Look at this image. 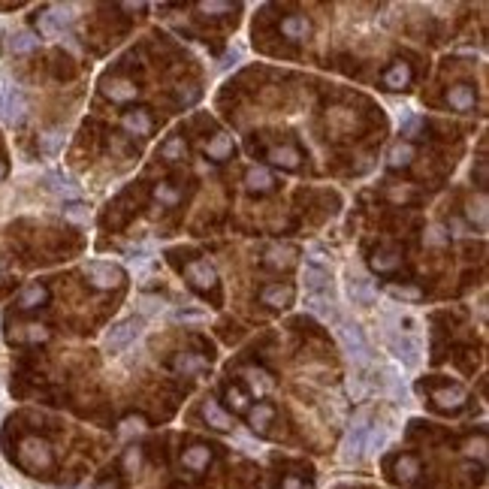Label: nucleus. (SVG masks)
Here are the masks:
<instances>
[{
  "mask_svg": "<svg viewBox=\"0 0 489 489\" xmlns=\"http://www.w3.org/2000/svg\"><path fill=\"white\" fill-rule=\"evenodd\" d=\"M139 333H142V317H124V320H118L115 326L106 333V338H103V344H106V351L109 353H118V351H124L133 338H139Z\"/></svg>",
  "mask_w": 489,
  "mask_h": 489,
  "instance_id": "f257e3e1",
  "label": "nucleus"
},
{
  "mask_svg": "<svg viewBox=\"0 0 489 489\" xmlns=\"http://www.w3.org/2000/svg\"><path fill=\"white\" fill-rule=\"evenodd\" d=\"M338 338H342L344 351L360 362H369V342H366V333L360 329V323H347V320H338Z\"/></svg>",
  "mask_w": 489,
  "mask_h": 489,
  "instance_id": "f03ea898",
  "label": "nucleus"
},
{
  "mask_svg": "<svg viewBox=\"0 0 489 489\" xmlns=\"http://www.w3.org/2000/svg\"><path fill=\"white\" fill-rule=\"evenodd\" d=\"M85 275L94 287L109 290V287H118L124 281V269L115 266V263H106V260H91V263H85Z\"/></svg>",
  "mask_w": 489,
  "mask_h": 489,
  "instance_id": "7ed1b4c3",
  "label": "nucleus"
},
{
  "mask_svg": "<svg viewBox=\"0 0 489 489\" xmlns=\"http://www.w3.org/2000/svg\"><path fill=\"white\" fill-rule=\"evenodd\" d=\"M366 420H369V414L366 411H360L356 414V423H353V429L347 432L344 438V444H342V456H344V462H351V459H360L362 450H366V435H369V429H366Z\"/></svg>",
  "mask_w": 489,
  "mask_h": 489,
  "instance_id": "20e7f679",
  "label": "nucleus"
},
{
  "mask_svg": "<svg viewBox=\"0 0 489 489\" xmlns=\"http://www.w3.org/2000/svg\"><path fill=\"white\" fill-rule=\"evenodd\" d=\"M70 24H73L70 6H52V10H46L39 15V30H43L46 37H64V30H67Z\"/></svg>",
  "mask_w": 489,
  "mask_h": 489,
  "instance_id": "39448f33",
  "label": "nucleus"
},
{
  "mask_svg": "<svg viewBox=\"0 0 489 489\" xmlns=\"http://www.w3.org/2000/svg\"><path fill=\"white\" fill-rule=\"evenodd\" d=\"M21 459L28 468H48L52 465V447L46 441H39V438H28V441H21Z\"/></svg>",
  "mask_w": 489,
  "mask_h": 489,
  "instance_id": "423d86ee",
  "label": "nucleus"
},
{
  "mask_svg": "<svg viewBox=\"0 0 489 489\" xmlns=\"http://www.w3.org/2000/svg\"><path fill=\"white\" fill-rule=\"evenodd\" d=\"M24 112H28V100H24L21 91H6L3 97H0V118L6 124H21L24 121Z\"/></svg>",
  "mask_w": 489,
  "mask_h": 489,
  "instance_id": "0eeeda50",
  "label": "nucleus"
},
{
  "mask_svg": "<svg viewBox=\"0 0 489 489\" xmlns=\"http://www.w3.org/2000/svg\"><path fill=\"white\" fill-rule=\"evenodd\" d=\"M185 278L200 290H212L214 284H218V272H214V266L209 260H190L185 266Z\"/></svg>",
  "mask_w": 489,
  "mask_h": 489,
  "instance_id": "6e6552de",
  "label": "nucleus"
},
{
  "mask_svg": "<svg viewBox=\"0 0 489 489\" xmlns=\"http://www.w3.org/2000/svg\"><path fill=\"white\" fill-rule=\"evenodd\" d=\"M389 351L402 362V366H417L420 362V344L408 335H393L389 338Z\"/></svg>",
  "mask_w": 489,
  "mask_h": 489,
  "instance_id": "1a4fd4ad",
  "label": "nucleus"
},
{
  "mask_svg": "<svg viewBox=\"0 0 489 489\" xmlns=\"http://www.w3.org/2000/svg\"><path fill=\"white\" fill-rule=\"evenodd\" d=\"M103 94L112 103H133L139 97V88L130 79H106L103 82Z\"/></svg>",
  "mask_w": 489,
  "mask_h": 489,
  "instance_id": "9d476101",
  "label": "nucleus"
},
{
  "mask_svg": "<svg viewBox=\"0 0 489 489\" xmlns=\"http://www.w3.org/2000/svg\"><path fill=\"white\" fill-rule=\"evenodd\" d=\"M281 37L290 43H305L311 37V21L305 15H287V19H281Z\"/></svg>",
  "mask_w": 489,
  "mask_h": 489,
  "instance_id": "9b49d317",
  "label": "nucleus"
},
{
  "mask_svg": "<svg viewBox=\"0 0 489 489\" xmlns=\"http://www.w3.org/2000/svg\"><path fill=\"white\" fill-rule=\"evenodd\" d=\"M465 399H468V393H465V387H459V384L432 389V402L438 405V408H444V411L462 408V405H465Z\"/></svg>",
  "mask_w": 489,
  "mask_h": 489,
  "instance_id": "f8f14e48",
  "label": "nucleus"
},
{
  "mask_svg": "<svg viewBox=\"0 0 489 489\" xmlns=\"http://www.w3.org/2000/svg\"><path fill=\"white\" fill-rule=\"evenodd\" d=\"M124 130L127 133H133V136H148L151 133V127H154V121H151V115H148V109H130V112H124Z\"/></svg>",
  "mask_w": 489,
  "mask_h": 489,
  "instance_id": "ddd939ff",
  "label": "nucleus"
},
{
  "mask_svg": "<svg viewBox=\"0 0 489 489\" xmlns=\"http://www.w3.org/2000/svg\"><path fill=\"white\" fill-rule=\"evenodd\" d=\"M236 151V145H233V136L230 133H218V136H212L209 142H205V157L214 163H223V160H230Z\"/></svg>",
  "mask_w": 489,
  "mask_h": 489,
  "instance_id": "4468645a",
  "label": "nucleus"
},
{
  "mask_svg": "<svg viewBox=\"0 0 489 489\" xmlns=\"http://www.w3.org/2000/svg\"><path fill=\"white\" fill-rule=\"evenodd\" d=\"M293 260H296L293 245H269L266 254H263V263L269 269H287V266H293Z\"/></svg>",
  "mask_w": 489,
  "mask_h": 489,
  "instance_id": "2eb2a0df",
  "label": "nucleus"
},
{
  "mask_svg": "<svg viewBox=\"0 0 489 489\" xmlns=\"http://www.w3.org/2000/svg\"><path fill=\"white\" fill-rule=\"evenodd\" d=\"M209 462H212V450L205 444H194L181 453V465H185L187 471H196V474L209 468Z\"/></svg>",
  "mask_w": 489,
  "mask_h": 489,
  "instance_id": "dca6fc26",
  "label": "nucleus"
},
{
  "mask_svg": "<svg viewBox=\"0 0 489 489\" xmlns=\"http://www.w3.org/2000/svg\"><path fill=\"white\" fill-rule=\"evenodd\" d=\"M371 269L375 272H393V269H399V263H402V251L399 248H393V245H384V248H378L375 254H371Z\"/></svg>",
  "mask_w": 489,
  "mask_h": 489,
  "instance_id": "f3484780",
  "label": "nucleus"
},
{
  "mask_svg": "<svg viewBox=\"0 0 489 489\" xmlns=\"http://www.w3.org/2000/svg\"><path fill=\"white\" fill-rule=\"evenodd\" d=\"M203 417H205V423H209L212 429H218V432H230V429H233V417H230V414L223 411L214 399H205V405H203Z\"/></svg>",
  "mask_w": 489,
  "mask_h": 489,
  "instance_id": "a211bd4d",
  "label": "nucleus"
},
{
  "mask_svg": "<svg viewBox=\"0 0 489 489\" xmlns=\"http://www.w3.org/2000/svg\"><path fill=\"white\" fill-rule=\"evenodd\" d=\"M411 76H414L411 64L396 61L393 67H389V70L384 73V88H387V91H402V88H408V85H411Z\"/></svg>",
  "mask_w": 489,
  "mask_h": 489,
  "instance_id": "6ab92c4d",
  "label": "nucleus"
},
{
  "mask_svg": "<svg viewBox=\"0 0 489 489\" xmlns=\"http://www.w3.org/2000/svg\"><path fill=\"white\" fill-rule=\"evenodd\" d=\"M260 302L269 305V308H287V305L293 302V287H287V284H269V287H263Z\"/></svg>",
  "mask_w": 489,
  "mask_h": 489,
  "instance_id": "aec40b11",
  "label": "nucleus"
},
{
  "mask_svg": "<svg viewBox=\"0 0 489 489\" xmlns=\"http://www.w3.org/2000/svg\"><path fill=\"white\" fill-rule=\"evenodd\" d=\"M172 369L185 378H194V375H200V371L209 369V360H205L203 353H178L176 362H172Z\"/></svg>",
  "mask_w": 489,
  "mask_h": 489,
  "instance_id": "412c9836",
  "label": "nucleus"
},
{
  "mask_svg": "<svg viewBox=\"0 0 489 489\" xmlns=\"http://www.w3.org/2000/svg\"><path fill=\"white\" fill-rule=\"evenodd\" d=\"M447 106L456 109V112L474 109V88H471V85H453V88H447Z\"/></svg>",
  "mask_w": 489,
  "mask_h": 489,
  "instance_id": "4be33fe9",
  "label": "nucleus"
},
{
  "mask_svg": "<svg viewBox=\"0 0 489 489\" xmlns=\"http://www.w3.org/2000/svg\"><path fill=\"white\" fill-rule=\"evenodd\" d=\"M245 187L254 190V194H266V190L275 187V176L266 167H251L245 172Z\"/></svg>",
  "mask_w": 489,
  "mask_h": 489,
  "instance_id": "5701e85b",
  "label": "nucleus"
},
{
  "mask_svg": "<svg viewBox=\"0 0 489 489\" xmlns=\"http://www.w3.org/2000/svg\"><path fill=\"white\" fill-rule=\"evenodd\" d=\"M347 296L353 299V305H371L378 299V290L369 278H353L351 284H347Z\"/></svg>",
  "mask_w": 489,
  "mask_h": 489,
  "instance_id": "b1692460",
  "label": "nucleus"
},
{
  "mask_svg": "<svg viewBox=\"0 0 489 489\" xmlns=\"http://www.w3.org/2000/svg\"><path fill=\"white\" fill-rule=\"evenodd\" d=\"M245 414H248V423H251L254 432H266L269 423L275 420V408H272L269 402H257L254 408H248Z\"/></svg>",
  "mask_w": 489,
  "mask_h": 489,
  "instance_id": "393cba45",
  "label": "nucleus"
},
{
  "mask_svg": "<svg viewBox=\"0 0 489 489\" xmlns=\"http://www.w3.org/2000/svg\"><path fill=\"white\" fill-rule=\"evenodd\" d=\"M302 281H305V287H308L311 293H323V290H329V281H333V275H329L323 266H314V263H308V266L302 269Z\"/></svg>",
  "mask_w": 489,
  "mask_h": 489,
  "instance_id": "a878e982",
  "label": "nucleus"
},
{
  "mask_svg": "<svg viewBox=\"0 0 489 489\" xmlns=\"http://www.w3.org/2000/svg\"><path fill=\"white\" fill-rule=\"evenodd\" d=\"M305 308H308L311 314H317V317H323V320H338L335 302L329 299V296H323V293H308V296H305Z\"/></svg>",
  "mask_w": 489,
  "mask_h": 489,
  "instance_id": "bb28decb",
  "label": "nucleus"
},
{
  "mask_svg": "<svg viewBox=\"0 0 489 489\" xmlns=\"http://www.w3.org/2000/svg\"><path fill=\"white\" fill-rule=\"evenodd\" d=\"M269 160L275 163V167L296 169V167H299V160H302V154H299V148H293V145H275L269 151Z\"/></svg>",
  "mask_w": 489,
  "mask_h": 489,
  "instance_id": "cd10ccee",
  "label": "nucleus"
},
{
  "mask_svg": "<svg viewBox=\"0 0 489 489\" xmlns=\"http://www.w3.org/2000/svg\"><path fill=\"white\" fill-rule=\"evenodd\" d=\"M46 302H48V287L46 284H28L19 296L21 308H39V305H46Z\"/></svg>",
  "mask_w": 489,
  "mask_h": 489,
  "instance_id": "c85d7f7f",
  "label": "nucleus"
},
{
  "mask_svg": "<svg viewBox=\"0 0 489 489\" xmlns=\"http://www.w3.org/2000/svg\"><path fill=\"white\" fill-rule=\"evenodd\" d=\"M393 474L399 483H411V480H417V474H420V462L414 459V456H399L393 465Z\"/></svg>",
  "mask_w": 489,
  "mask_h": 489,
  "instance_id": "c756f323",
  "label": "nucleus"
},
{
  "mask_svg": "<svg viewBox=\"0 0 489 489\" xmlns=\"http://www.w3.org/2000/svg\"><path fill=\"white\" fill-rule=\"evenodd\" d=\"M414 160V145L411 142H393V148H389V154H387V163L393 169H402V167H408V163Z\"/></svg>",
  "mask_w": 489,
  "mask_h": 489,
  "instance_id": "7c9ffc66",
  "label": "nucleus"
},
{
  "mask_svg": "<svg viewBox=\"0 0 489 489\" xmlns=\"http://www.w3.org/2000/svg\"><path fill=\"white\" fill-rule=\"evenodd\" d=\"M185 154H187V142L181 136H169L167 142L160 145V157H163V160H185Z\"/></svg>",
  "mask_w": 489,
  "mask_h": 489,
  "instance_id": "2f4dec72",
  "label": "nucleus"
},
{
  "mask_svg": "<svg viewBox=\"0 0 489 489\" xmlns=\"http://www.w3.org/2000/svg\"><path fill=\"white\" fill-rule=\"evenodd\" d=\"M37 48V37L30 30H19V34L10 37V52L15 55H24V52H34Z\"/></svg>",
  "mask_w": 489,
  "mask_h": 489,
  "instance_id": "473e14b6",
  "label": "nucleus"
},
{
  "mask_svg": "<svg viewBox=\"0 0 489 489\" xmlns=\"http://www.w3.org/2000/svg\"><path fill=\"white\" fill-rule=\"evenodd\" d=\"M245 378H248V384L254 387V393H269L272 389V378L263 369H245Z\"/></svg>",
  "mask_w": 489,
  "mask_h": 489,
  "instance_id": "72a5a7b5",
  "label": "nucleus"
},
{
  "mask_svg": "<svg viewBox=\"0 0 489 489\" xmlns=\"http://www.w3.org/2000/svg\"><path fill=\"white\" fill-rule=\"evenodd\" d=\"M468 218L471 221H477V227L480 230H486V196L480 194L477 200H471L468 203Z\"/></svg>",
  "mask_w": 489,
  "mask_h": 489,
  "instance_id": "f704fd0d",
  "label": "nucleus"
},
{
  "mask_svg": "<svg viewBox=\"0 0 489 489\" xmlns=\"http://www.w3.org/2000/svg\"><path fill=\"white\" fill-rule=\"evenodd\" d=\"M154 200L160 205H178L181 194H178V187H172V185H157L154 187Z\"/></svg>",
  "mask_w": 489,
  "mask_h": 489,
  "instance_id": "c9c22d12",
  "label": "nucleus"
},
{
  "mask_svg": "<svg viewBox=\"0 0 489 489\" xmlns=\"http://www.w3.org/2000/svg\"><path fill=\"white\" fill-rule=\"evenodd\" d=\"M227 402L236 414L248 411V396H245V389H239V387H227Z\"/></svg>",
  "mask_w": 489,
  "mask_h": 489,
  "instance_id": "e433bc0d",
  "label": "nucleus"
},
{
  "mask_svg": "<svg viewBox=\"0 0 489 489\" xmlns=\"http://www.w3.org/2000/svg\"><path fill=\"white\" fill-rule=\"evenodd\" d=\"M64 214H67L70 221H76V223H85L91 218V209H88L85 203H70L67 209H64Z\"/></svg>",
  "mask_w": 489,
  "mask_h": 489,
  "instance_id": "4c0bfd02",
  "label": "nucleus"
},
{
  "mask_svg": "<svg viewBox=\"0 0 489 489\" xmlns=\"http://www.w3.org/2000/svg\"><path fill=\"white\" fill-rule=\"evenodd\" d=\"M61 145H64V133H57V130H52V133L43 136V151L46 154H57V151H61Z\"/></svg>",
  "mask_w": 489,
  "mask_h": 489,
  "instance_id": "58836bf2",
  "label": "nucleus"
},
{
  "mask_svg": "<svg viewBox=\"0 0 489 489\" xmlns=\"http://www.w3.org/2000/svg\"><path fill=\"white\" fill-rule=\"evenodd\" d=\"M200 94H203V91L196 88V85H187V88L178 91V103H181V106H194L196 100H200Z\"/></svg>",
  "mask_w": 489,
  "mask_h": 489,
  "instance_id": "ea45409f",
  "label": "nucleus"
},
{
  "mask_svg": "<svg viewBox=\"0 0 489 489\" xmlns=\"http://www.w3.org/2000/svg\"><path fill=\"white\" fill-rule=\"evenodd\" d=\"M389 296H393V299H420V290L417 287H399V284H393V287H389Z\"/></svg>",
  "mask_w": 489,
  "mask_h": 489,
  "instance_id": "a19ab883",
  "label": "nucleus"
},
{
  "mask_svg": "<svg viewBox=\"0 0 489 489\" xmlns=\"http://www.w3.org/2000/svg\"><path fill=\"white\" fill-rule=\"evenodd\" d=\"M420 115H414V112H408L405 115V121H402V136H414L420 130Z\"/></svg>",
  "mask_w": 489,
  "mask_h": 489,
  "instance_id": "79ce46f5",
  "label": "nucleus"
},
{
  "mask_svg": "<svg viewBox=\"0 0 489 489\" xmlns=\"http://www.w3.org/2000/svg\"><path fill=\"white\" fill-rule=\"evenodd\" d=\"M196 10L205 15H221V12H233V3H200Z\"/></svg>",
  "mask_w": 489,
  "mask_h": 489,
  "instance_id": "37998d69",
  "label": "nucleus"
},
{
  "mask_svg": "<svg viewBox=\"0 0 489 489\" xmlns=\"http://www.w3.org/2000/svg\"><path fill=\"white\" fill-rule=\"evenodd\" d=\"M139 465H142V453L133 447V450H127V456H124V468L133 474V471H139Z\"/></svg>",
  "mask_w": 489,
  "mask_h": 489,
  "instance_id": "c03bdc74",
  "label": "nucleus"
},
{
  "mask_svg": "<svg viewBox=\"0 0 489 489\" xmlns=\"http://www.w3.org/2000/svg\"><path fill=\"white\" fill-rule=\"evenodd\" d=\"M465 450L471 453V456H480V459H486V438H477V441H468L465 444Z\"/></svg>",
  "mask_w": 489,
  "mask_h": 489,
  "instance_id": "a18cd8bd",
  "label": "nucleus"
},
{
  "mask_svg": "<svg viewBox=\"0 0 489 489\" xmlns=\"http://www.w3.org/2000/svg\"><path fill=\"white\" fill-rule=\"evenodd\" d=\"M48 187L57 190V194H70V196L76 194V190H70V187H67V181H64L61 176H48Z\"/></svg>",
  "mask_w": 489,
  "mask_h": 489,
  "instance_id": "49530a36",
  "label": "nucleus"
},
{
  "mask_svg": "<svg viewBox=\"0 0 489 489\" xmlns=\"http://www.w3.org/2000/svg\"><path fill=\"white\" fill-rule=\"evenodd\" d=\"M281 489H311V486L305 483V480H299L296 474H287V477H284V483H281Z\"/></svg>",
  "mask_w": 489,
  "mask_h": 489,
  "instance_id": "de8ad7c7",
  "label": "nucleus"
},
{
  "mask_svg": "<svg viewBox=\"0 0 489 489\" xmlns=\"http://www.w3.org/2000/svg\"><path fill=\"white\" fill-rule=\"evenodd\" d=\"M28 338H30V342H46L48 329H43V326H37V323H34V326H28Z\"/></svg>",
  "mask_w": 489,
  "mask_h": 489,
  "instance_id": "09e8293b",
  "label": "nucleus"
},
{
  "mask_svg": "<svg viewBox=\"0 0 489 489\" xmlns=\"http://www.w3.org/2000/svg\"><path fill=\"white\" fill-rule=\"evenodd\" d=\"M426 242H432V245H444V242H447L444 230H441V227H432V230H429V236H426Z\"/></svg>",
  "mask_w": 489,
  "mask_h": 489,
  "instance_id": "8fccbe9b",
  "label": "nucleus"
},
{
  "mask_svg": "<svg viewBox=\"0 0 489 489\" xmlns=\"http://www.w3.org/2000/svg\"><path fill=\"white\" fill-rule=\"evenodd\" d=\"M133 429H136V432H139V429H142V420H139V417H136V420L130 417L127 423H124V429H121V432H124V435H133Z\"/></svg>",
  "mask_w": 489,
  "mask_h": 489,
  "instance_id": "3c124183",
  "label": "nucleus"
},
{
  "mask_svg": "<svg viewBox=\"0 0 489 489\" xmlns=\"http://www.w3.org/2000/svg\"><path fill=\"white\" fill-rule=\"evenodd\" d=\"M389 200H396V203H399V200H411V187H396V190H389Z\"/></svg>",
  "mask_w": 489,
  "mask_h": 489,
  "instance_id": "603ef678",
  "label": "nucleus"
},
{
  "mask_svg": "<svg viewBox=\"0 0 489 489\" xmlns=\"http://www.w3.org/2000/svg\"><path fill=\"white\" fill-rule=\"evenodd\" d=\"M94 489H121V486H118V480H103V483H97Z\"/></svg>",
  "mask_w": 489,
  "mask_h": 489,
  "instance_id": "864d4df0",
  "label": "nucleus"
},
{
  "mask_svg": "<svg viewBox=\"0 0 489 489\" xmlns=\"http://www.w3.org/2000/svg\"><path fill=\"white\" fill-rule=\"evenodd\" d=\"M6 176V167H3V163H0V178H3Z\"/></svg>",
  "mask_w": 489,
  "mask_h": 489,
  "instance_id": "5fc2aeb1",
  "label": "nucleus"
}]
</instances>
